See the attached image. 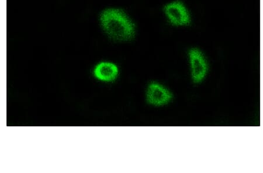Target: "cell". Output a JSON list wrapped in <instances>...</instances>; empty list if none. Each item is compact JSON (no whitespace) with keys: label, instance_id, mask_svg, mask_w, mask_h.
I'll use <instances>...</instances> for the list:
<instances>
[{"label":"cell","instance_id":"4","mask_svg":"<svg viewBox=\"0 0 263 173\" xmlns=\"http://www.w3.org/2000/svg\"><path fill=\"white\" fill-rule=\"evenodd\" d=\"M172 94L167 88L157 82L148 85L146 92L148 103L155 106H161L168 103L172 99Z\"/></svg>","mask_w":263,"mask_h":173},{"label":"cell","instance_id":"3","mask_svg":"<svg viewBox=\"0 0 263 173\" xmlns=\"http://www.w3.org/2000/svg\"><path fill=\"white\" fill-rule=\"evenodd\" d=\"M164 11L170 22L175 26H185L191 23L189 12L180 1L167 4L164 7Z\"/></svg>","mask_w":263,"mask_h":173},{"label":"cell","instance_id":"5","mask_svg":"<svg viewBox=\"0 0 263 173\" xmlns=\"http://www.w3.org/2000/svg\"><path fill=\"white\" fill-rule=\"evenodd\" d=\"M118 67L109 62H102L97 64L93 71L95 77L99 81L103 82H112L118 75Z\"/></svg>","mask_w":263,"mask_h":173},{"label":"cell","instance_id":"2","mask_svg":"<svg viewBox=\"0 0 263 173\" xmlns=\"http://www.w3.org/2000/svg\"><path fill=\"white\" fill-rule=\"evenodd\" d=\"M189 54L193 81L196 83H200L209 72L206 59L200 50L196 48L191 49Z\"/></svg>","mask_w":263,"mask_h":173},{"label":"cell","instance_id":"1","mask_svg":"<svg viewBox=\"0 0 263 173\" xmlns=\"http://www.w3.org/2000/svg\"><path fill=\"white\" fill-rule=\"evenodd\" d=\"M100 20L106 33L114 40H130L135 36V24L121 10L109 8L104 11Z\"/></svg>","mask_w":263,"mask_h":173}]
</instances>
